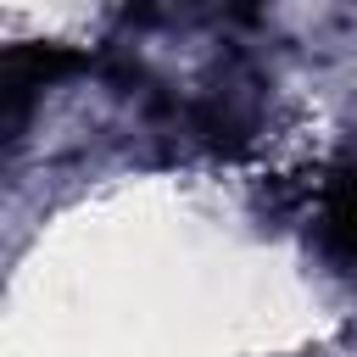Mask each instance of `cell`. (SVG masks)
<instances>
[{"label":"cell","mask_w":357,"mask_h":357,"mask_svg":"<svg viewBox=\"0 0 357 357\" xmlns=\"http://www.w3.org/2000/svg\"><path fill=\"white\" fill-rule=\"evenodd\" d=\"M240 6H257V0H240Z\"/></svg>","instance_id":"obj_1"}]
</instances>
